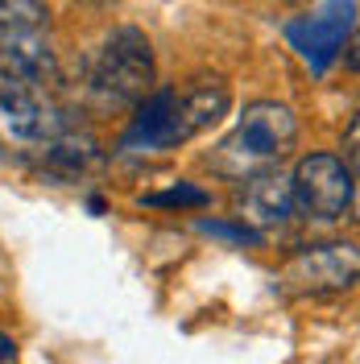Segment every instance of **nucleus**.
<instances>
[{"mask_svg": "<svg viewBox=\"0 0 360 364\" xmlns=\"http://www.w3.org/2000/svg\"><path fill=\"white\" fill-rule=\"evenodd\" d=\"M298 141V120L286 104L277 100H257L248 104L240 124L220 141L216 149V166L228 174H253L257 166H270V161L286 158Z\"/></svg>", "mask_w": 360, "mask_h": 364, "instance_id": "obj_1", "label": "nucleus"}, {"mask_svg": "<svg viewBox=\"0 0 360 364\" xmlns=\"http://www.w3.org/2000/svg\"><path fill=\"white\" fill-rule=\"evenodd\" d=\"M58 75L50 33H17V38H0V83L13 87H42Z\"/></svg>", "mask_w": 360, "mask_h": 364, "instance_id": "obj_8", "label": "nucleus"}, {"mask_svg": "<svg viewBox=\"0 0 360 364\" xmlns=\"http://www.w3.org/2000/svg\"><path fill=\"white\" fill-rule=\"evenodd\" d=\"M199 232L207 236H220V240H232V245H261V232L248 224H220V220H199Z\"/></svg>", "mask_w": 360, "mask_h": 364, "instance_id": "obj_13", "label": "nucleus"}, {"mask_svg": "<svg viewBox=\"0 0 360 364\" xmlns=\"http://www.w3.org/2000/svg\"><path fill=\"white\" fill-rule=\"evenodd\" d=\"M286 286L298 294H336L356 282V245H311L286 261Z\"/></svg>", "mask_w": 360, "mask_h": 364, "instance_id": "obj_7", "label": "nucleus"}, {"mask_svg": "<svg viewBox=\"0 0 360 364\" xmlns=\"http://www.w3.org/2000/svg\"><path fill=\"white\" fill-rule=\"evenodd\" d=\"M352 29H356V0H327V4L311 9L307 17L286 21V42L298 50V58L315 75H323L336 63L344 42H352Z\"/></svg>", "mask_w": 360, "mask_h": 364, "instance_id": "obj_5", "label": "nucleus"}, {"mask_svg": "<svg viewBox=\"0 0 360 364\" xmlns=\"http://www.w3.org/2000/svg\"><path fill=\"white\" fill-rule=\"evenodd\" d=\"M42 161H46V174H54V178H79V174H88L91 166H100V145L88 133L63 129L46 145Z\"/></svg>", "mask_w": 360, "mask_h": 364, "instance_id": "obj_10", "label": "nucleus"}, {"mask_svg": "<svg viewBox=\"0 0 360 364\" xmlns=\"http://www.w3.org/2000/svg\"><path fill=\"white\" fill-rule=\"evenodd\" d=\"M91 87L112 104H141L154 87V50L149 38L125 25L108 33V42L91 58Z\"/></svg>", "mask_w": 360, "mask_h": 364, "instance_id": "obj_2", "label": "nucleus"}, {"mask_svg": "<svg viewBox=\"0 0 360 364\" xmlns=\"http://www.w3.org/2000/svg\"><path fill=\"white\" fill-rule=\"evenodd\" d=\"M191 124L182 112V95L170 87L149 91L141 104H137L133 124L120 136V149L125 154H162V149H174L182 141H191Z\"/></svg>", "mask_w": 360, "mask_h": 364, "instance_id": "obj_6", "label": "nucleus"}, {"mask_svg": "<svg viewBox=\"0 0 360 364\" xmlns=\"http://www.w3.org/2000/svg\"><path fill=\"white\" fill-rule=\"evenodd\" d=\"M236 211L240 224L248 228H277L294 215V191L286 174H257L245 178L240 195H236Z\"/></svg>", "mask_w": 360, "mask_h": 364, "instance_id": "obj_9", "label": "nucleus"}, {"mask_svg": "<svg viewBox=\"0 0 360 364\" xmlns=\"http://www.w3.org/2000/svg\"><path fill=\"white\" fill-rule=\"evenodd\" d=\"M141 207H207L211 203V195L195 186V182H179V186H170V191H149V195H141L137 199Z\"/></svg>", "mask_w": 360, "mask_h": 364, "instance_id": "obj_12", "label": "nucleus"}, {"mask_svg": "<svg viewBox=\"0 0 360 364\" xmlns=\"http://www.w3.org/2000/svg\"><path fill=\"white\" fill-rule=\"evenodd\" d=\"M13 360H17V343H13L9 331H0V364H13Z\"/></svg>", "mask_w": 360, "mask_h": 364, "instance_id": "obj_14", "label": "nucleus"}, {"mask_svg": "<svg viewBox=\"0 0 360 364\" xmlns=\"http://www.w3.org/2000/svg\"><path fill=\"white\" fill-rule=\"evenodd\" d=\"M290 191L294 211H302L307 220H319V224H336L356 203V174L336 154H307L294 166Z\"/></svg>", "mask_w": 360, "mask_h": 364, "instance_id": "obj_4", "label": "nucleus"}, {"mask_svg": "<svg viewBox=\"0 0 360 364\" xmlns=\"http://www.w3.org/2000/svg\"><path fill=\"white\" fill-rule=\"evenodd\" d=\"M67 129L58 104L42 87L0 83V154L9 158H42L46 145Z\"/></svg>", "mask_w": 360, "mask_h": 364, "instance_id": "obj_3", "label": "nucleus"}, {"mask_svg": "<svg viewBox=\"0 0 360 364\" xmlns=\"http://www.w3.org/2000/svg\"><path fill=\"white\" fill-rule=\"evenodd\" d=\"M50 33V13L42 0H0V38Z\"/></svg>", "mask_w": 360, "mask_h": 364, "instance_id": "obj_11", "label": "nucleus"}]
</instances>
